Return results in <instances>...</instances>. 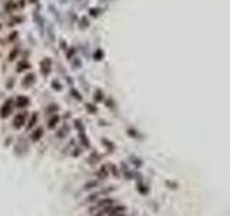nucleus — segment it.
<instances>
[{
	"mask_svg": "<svg viewBox=\"0 0 230 216\" xmlns=\"http://www.w3.org/2000/svg\"><path fill=\"white\" fill-rule=\"evenodd\" d=\"M58 121H59V117L58 115H53L52 118L49 120V122H48V127L49 128H55V125L58 124Z\"/></svg>",
	"mask_w": 230,
	"mask_h": 216,
	"instance_id": "39448f33",
	"label": "nucleus"
},
{
	"mask_svg": "<svg viewBox=\"0 0 230 216\" xmlns=\"http://www.w3.org/2000/svg\"><path fill=\"white\" fill-rule=\"evenodd\" d=\"M26 118H28V114L23 112V114H17L15 118H13V127L15 128H22L26 122Z\"/></svg>",
	"mask_w": 230,
	"mask_h": 216,
	"instance_id": "f03ea898",
	"label": "nucleus"
},
{
	"mask_svg": "<svg viewBox=\"0 0 230 216\" xmlns=\"http://www.w3.org/2000/svg\"><path fill=\"white\" fill-rule=\"evenodd\" d=\"M33 81H35V75H33V74H29L28 77L25 78V87H29Z\"/></svg>",
	"mask_w": 230,
	"mask_h": 216,
	"instance_id": "423d86ee",
	"label": "nucleus"
},
{
	"mask_svg": "<svg viewBox=\"0 0 230 216\" xmlns=\"http://www.w3.org/2000/svg\"><path fill=\"white\" fill-rule=\"evenodd\" d=\"M16 105L17 107H26L29 105V98L28 97H23V95H20V97H17V100H16Z\"/></svg>",
	"mask_w": 230,
	"mask_h": 216,
	"instance_id": "7ed1b4c3",
	"label": "nucleus"
},
{
	"mask_svg": "<svg viewBox=\"0 0 230 216\" xmlns=\"http://www.w3.org/2000/svg\"><path fill=\"white\" fill-rule=\"evenodd\" d=\"M42 135H43V128H36L32 134V140L33 141H38V140L42 139Z\"/></svg>",
	"mask_w": 230,
	"mask_h": 216,
	"instance_id": "20e7f679",
	"label": "nucleus"
},
{
	"mask_svg": "<svg viewBox=\"0 0 230 216\" xmlns=\"http://www.w3.org/2000/svg\"><path fill=\"white\" fill-rule=\"evenodd\" d=\"M36 121H38V114H33L32 118H30V121H29V124H28L29 130H30V128H33V125L36 124Z\"/></svg>",
	"mask_w": 230,
	"mask_h": 216,
	"instance_id": "0eeeda50",
	"label": "nucleus"
},
{
	"mask_svg": "<svg viewBox=\"0 0 230 216\" xmlns=\"http://www.w3.org/2000/svg\"><path fill=\"white\" fill-rule=\"evenodd\" d=\"M12 108H13V101L6 100V102L2 105V108H0V117H2V118H7V117L12 114Z\"/></svg>",
	"mask_w": 230,
	"mask_h": 216,
	"instance_id": "f257e3e1",
	"label": "nucleus"
},
{
	"mask_svg": "<svg viewBox=\"0 0 230 216\" xmlns=\"http://www.w3.org/2000/svg\"><path fill=\"white\" fill-rule=\"evenodd\" d=\"M16 53H17V48L15 50H13V52H10V61L12 59H15V56H16Z\"/></svg>",
	"mask_w": 230,
	"mask_h": 216,
	"instance_id": "6e6552de",
	"label": "nucleus"
}]
</instances>
